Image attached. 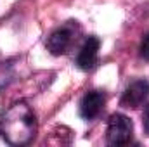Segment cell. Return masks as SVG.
<instances>
[{"label": "cell", "mask_w": 149, "mask_h": 147, "mask_svg": "<svg viewBox=\"0 0 149 147\" xmlns=\"http://www.w3.org/2000/svg\"><path fill=\"white\" fill-rule=\"evenodd\" d=\"M134 135V123L128 116L121 112H114L108 119L106 128V140L109 146H127L132 142Z\"/></svg>", "instance_id": "cell-3"}, {"label": "cell", "mask_w": 149, "mask_h": 147, "mask_svg": "<svg viewBox=\"0 0 149 147\" xmlns=\"http://www.w3.org/2000/svg\"><path fill=\"white\" fill-rule=\"evenodd\" d=\"M106 104V95L102 90H90L83 95L81 102H80V116L87 121L95 119Z\"/></svg>", "instance_id": "cell-5"}, {"label": "cell", "mask_w": 149, "mask_h": 147, "mask_svg": "<svg viewBox=\"0 0 149 147\" xmlns=\"http://www.w3.org/2000/svg\"><path fill=\"white\" fill-rule=\"evenodd\" d=\"M142 126H144V132L149 135V104L144 109V114H142Z\"/></svg>", "instance_id": "cell-8"}, {"label": "cell", "mask_w": 149, "mask_h": 147, "mask_svg": "<svg viewBox=\"0 0 149 147\" xmlns=\"http://www.w3.org/2000/svg\"><path fill=\"white\" fill-rule=\"evenodd\" d=\"M80 35H81V26L78 24V21H66L47 37L45 47L52 55H64L76 43Z\"/></svg>", "instance_id": "cell-2"}, {"label": "cell", "mask_w": 149, "mask_h": 147, "mask_svg": "<svg viewBox=\"0 0 149 147\" xmlns=\"http://www.w3.org/2000/svg\"><path fill=\"white\" fill-rule=\"evenodd\" d=\"M99 47H101V40L97 37L87 38L76 55V66L83 71L94 69L97 64V57H99Z\"/></svg>", "instance_id": "cell-6"}, {"label": "cell", "mask_w": 149, "mask_h": 147, "mask_svg": "<svg viewBox=\"0 0 149 147\" xmlns=\"http://www.w3.org/2000/svg\"><path fill=\"white\" fill-rule=\"evenodd\" d=\"M38 130L37 114L24 101L10 104L0 118V135L10 146L30 144Z\"/></svg>", "instance_id": "cell-1"}, {"label": "cell", "mask_w": 149, "mask_h": 147, "mask_svg": "<svg viewBox=\"0 0 149 147\" xmlns=\"http://www.w3.org/2000/svg\"><path fill=\"white\" fill-rule=\"evenodd\" d=\"M149 97V81L144 78H139V80H134L123 92L121 95V101L120 104L123 107H128V109H135L139 106H142Z\"/></svg>", "instance_id": "cell-4"}, {"label": "cell", "mask_w": 149, "mask_h": 147, "mask_svg": "<svg viewBox=\"0 0 149 147\" xmlns=\"http://www.w3.org/2000/svg\"><path fill=\"white\" fill-rule=\"evenodd\" d=\"M139 55L142 59L149 61V33H146L142 40H141V45H139Z\"/></svg>", "instance_id": "cell-7"}]
</instances>
